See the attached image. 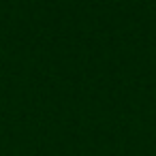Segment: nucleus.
I'll use <instances>...</instances> for the list:
<instances>
[]
</instances>
